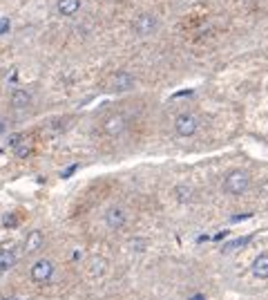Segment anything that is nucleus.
<instances>
[{
  "mask_svg": "<svg viewBox=\"0 0 268 300\" xmlns=\"http://www.w3.org/2000/svg\"><path fill=\"white\" fill-rule=\"evenodd\" d=\"M248 186H250V175L246 173V170H230V173L226 175V179H224V188H226V193L230 195H242L248 190Z\"/></svg>",
  "mask_w": 268,
  "mask_h": 300,
  "instance_id": "nucleus-1",
  "label": "nucleus"
},
{
  "mask_svg": "<svg viewBox=\"0 0 268 300\" xmlns=\"http://www.w3.org/2000/svg\"><path fill=\"white\" fill-rule=\"evenodd\" d=\"M54 271H56V267H54V260L41 258V260H36V262L32 264V271H29V276H32V280L36 284H45V282H49V280L54 278Z\"/></svg>",
  "mask_w": 268,
  "mask_h": 300,
  "instance_id": "nucleus-2",
  "label": "nucleus"
},
{
  "mask_svg": "<svg viewBox=\"0 0 268 300\" xmlns=\"http://www.w3.org/2000/svg\"><path fill=\"white\" fill-rule=\"evenodd\" d=\"M199 128V119L195 115H190V112H184V115H179L174 119V130H177L179 137H192Z\"/></svg>",
  "mask_w": 268,
  "mask_h": 300,
  "instance_id": "nucleus-3",
  "label": "nucleus"
},
{
  "mask_svg": "<svg viewBox=\"0 0 268 300\" xmlns=\"http://www.w3.org/2000/svg\"><path fill=\"white\" fill-rule=\"evenodd\" d=\"M157 27H159V21L154 14H141V16L134 21V25H132V29H134V34L141 38L145 36H152L154 32H157Z\"/></svg>",
  "mask_w": 268,
  "mask_h": 300,
  "instance_id": "nucleus-4",
  "label": "nucleus"
},
{
  "mask_svg": "<svg viewBox=\"0 0 268 300\" xmlns=\"http://www.w3.org/2000/svg\"><path fill=\"white\" fill-rule=\"evenodd\" d=\"M103 222H105V227L112 229V231H119V229L125 227L127 222V215H125V208L123 206H110L103 215Z\"/></svg>",
  "mask_w": 268,
  "mask_h": 300,
  "instance_id": "nucleus-5",
  "label": "nucleus"
},
{
  "mask_svg": "<svg viewBox=\"0 0 268 300\" xmlns=\"http://www.w3.org/2000/svg\"><path fill=\"white\" fill-rule=\"evenodd\" d=\"M125 116L121 115H112L107 116L105 121H103V130H105V135H110V137H119V135H123V130H125Z\"/></svg>",
  "mask_w": 268,
  "mask_h": 300,
  "instance_id": "nucleus-6",
  "label": "nucleus"
},
{
  "mask_svg": "<svg viewBox=\"0 0 268 300\" xmlns=\"http://www.w3.org/2000/svg\"><path fill=\"white\" fill-rule=\"evenodd\" d=\"M134 83H137V81H134V76H132L130 72H119L112 76L110 88L116 90V92H127V90L134 88Z\"/></svg>",
  "mask_w": 268,
  "mask_h": 300,
  "instance_id": "nucleus-7",
  "label": "nucleus"
},
{
  "mask_svg": "<svg viewBox=\"0 0 268 300\" xmlns=\"http://www.w3.org/2000/svg\"><path fill=\"white\" fill-rule=\"evenodd\" d=\"M42 244H45V235H42V233L36 229V231H32L29 235H27V240H25V253H27V255H32V253L41 251Z\"/></svg>",
  "mask_w": 268,
  "mask_h": 300,
  "instance_id": "nucleus-8",
  "label": "nucleus"
},
{
  "mask_svg": "<svg viewBox=\"0 0 268 300\" xmlns=\"http://www.w3.org/2000/svg\"><path fill=\"white\" fill-rule=\"evenodd\" d=\"M11 106L16 108V110H27V108L32 106V94H29L27 90H14V94H11Z\"/></svg>",
  "mask_w": 268,
  "mask_h": 300,
  "instance_id": "nucleus-9",
  "label": "nucleus"
},
{
  "mask_svg": "<svg viewBox=\"0 0 268 300\" xmlns=\"http://www.w3.org/2000/svg\"><path fill=\"white\" fill-rule=\"evenodd\" d=\"M252 274L259 280H268V253H259L257 258L252 260Z\"/></svg>",
  "mask_w": 268,
  "mask_h": 300,
  "instance_id": "nucleus-10",
  "label": "nucleus"
},
{
  "mask_svg": "<svg viewBox=\"0 0 268 300\" xmlns=\"http://www.w3.org/2000/svg\"><path fill=\"white\" fill-rule=\"evenodd\" d=\"M81 9V0H58L56 2V11L61 16H74V14H79Z\"/></svg>",
  "mask_w": 268,
  "mask_h": 300,
  "instance_id": "nucleus-11",
  "label": "nucleus"
},
{
  "mask_svg": "<svg viewBox=\"0 0 268 300\" xmlns=\"http://www.w3.org/2000/svg\"><path fill=\"white\" fill-rule=\"evenodd\" d=\"M14 264H16V253L11 251V249L0 251V271H9Z\"/></svg>",
  "mask_w": 268,
  "mask_h": 300,
  "instance_id": "nucleus-12",
  "label": "nucleus"
},
{
  "mask_svg": "<svg viewBox=\"0 0 268 300\" xmlns=\"http://www.w3.org/2000/svg\"><path fill=\"white\" fill-rule=\"evenodd\" d=\"M174 195H177V200L181 202V204H186V202L192 200V188H190V186L179 184L177 188H174Z\"/></svg>",
  "mask_w": 268,
  "mask_h": 300,
  "instance_id": "nucleus-13",
  "label": "nucleus"
},
{
  "mask_svg": "<svg viewBox=\"0 0 268 300\" xmlns=\"http://www.w3.org/2000/svg\"><path fill=\"white\" fill-rule=\"evenodd\" d=\"M14 150H16V157H21V159H25L27 155L32 153V146H27V141H18L16 146H14Z\"/></svg>",
  "mask_w": 268,
  "mask_h": 300,
  "instance_id": "nucleus-14",
  "label": "nucleus"
},
{
  "mask_svg": "<svg viewBox=\"0 0 268 300\" xmlns=\"http://www.w3.org/2000/svg\"><path fill=\"white\" fill-rule=\"evenodd\" d=\"M103 269H105V260H101V258H92V271H89V274H92V276L103 274Z\"/></svg>",
  "mask_w": 268,
  "mask_h": 300,
  "instance_id": "nucleus-15",
  "label": "nucleus"
},
{
  "mask_svg": "<svg viewBox=\"0 0 268 300\" xmlns=\"http://www.w3.org/2000/svg\"><path fill=\"white\" fill-rule=\"evenodd\" d=\"M250 237H242V240H235V242H230V244H226V247L221 249L224 253H230V251H235V249H239V247H244V244L248 242Z\"/></svg>",
  "mask_w": 268,
  "mask_h": 300,
  "instance_id": "nucleus-16",
  "label": "nucleus"
},
{
  "mask_svg": "<svg viewBox=\"0 0 268 300\" xmlns=\"http://www.w3.org/2000/svg\"><path fill=\"white\" fill-rule=\"evenodd\" d=\"M76 168H79V163H74V166H69V168H67V170H65V173H63V177L67 179L69 175H72V173H74V170H76Z\"/></svg>",
  "mask_w": 268,
  "mask_h": 300,
  "instance_id": "nucleus-17",
  "label": "nucleus"
},
{
  "mask_svg": "<svg viewBox=\"0 0 268 300\" xmlns=\"http://www.w3.org/2000/svg\"><path fill=\"white\" fill-rule=\"evenodd\" d=\"M7 130V123H5V119H2V116H0V135H2V132Z\"/></svg>",
  "mask_w": 268,
  "mask_h": 300,
  "instance_id": "nucleus-18",
  "label": "nucleus"
},
{
  "mask_svg": "<svg viewBox=\"0 0 268 300\" xmlns=\"http://www.w3.org/2000/svg\"><path fill=\"white\" fill-rule=\"evenodd\" d=\"M2 300H21V298H16V296H7V298H2Z\"/></svg>",
  "mask_w": 268,
  "mask_h": 300,
  "instance_id": "nucleus-19",
  "label": "nucleus"
},
{
  "mask_svg": "<svg viewBox=\"0 0 268 300\" xmlns=\"http://www.w3.org/2000/svg\"><path fill=\"white\" fill-rule=\"evenodd\" d=\"M192 300H204V296H201V294H197V296H195V298H192Z\"/></svg>",
  "mask_w": 268,
  "mask_h": 300,
  "instance_id": "nucleus-20",
  "label": "nucleus"
}]
</instances>
